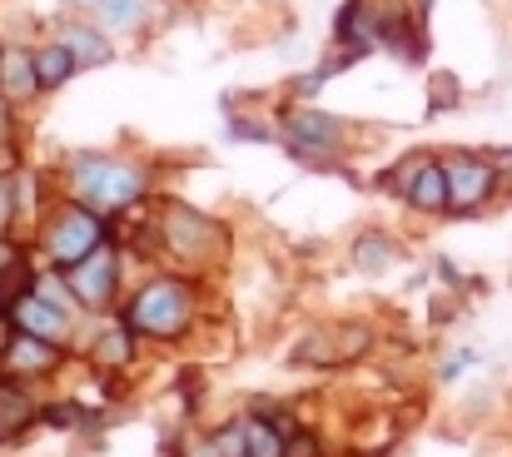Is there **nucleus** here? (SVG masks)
Masks as SVG:
<instances>
[{
    "instance_id": "f257e3e1",
    "label": "nucleus",
    "mask_w": 512,
    "mask_h": 457,
    "mask_svg": "<svg viewBox=\"0 0 512 457\" xmlns=\"http://www.w3.org/2000/svg\"><path fill=\"white\" fill-rule=\"evenodd\" d=\"M70 189H75L80 204L115 214V209H130L145 194V169L120 164V159H100V154H80L70 164Z\"/></svg>"
},
{
    "instance_id": "f03ea898",
    "label": "nucleus",
    "mask_w": 512,
    "mask_h": 457,
    "mask_svg": "<svg viewBox=\"0 0 512 457\" xmlns=\"http://www.w3.org/2000/svg\"><path fill=\"white\" fill-rule=\"evenodd\" d=\"M194 318V294L184 279H150L130 304H125V328L150 333V338H179Z\"/></svg>"
},
{
    "instance_id": "7ed1b4c3",
    "label": "nucleus",
    "mask_w": 512,
    "mask_h": 457,
    "mask_svg": "<svg viewBox=\"0 0 512 457\" xmlns=\"http://www.w3.org/2000/svg\"><path fill=\"white\" fill-rule=\"evenodd\" d=\"M105 244V224H100V209H90V204H65L55 219H50V229H45V254L60 264V269H70V264H80L90 249H100Z\"/></svg>"
},
{
    "instance_id": "20e7f679",
    "label": "nucleus",
    "mask_w": 512,
    "mask_h": 457,
    "mask_svg": "<svg viewBox=\"0 0 512 457\" xmlns=\"http://www.w3.org/2000/svg\"><path fill=\"white\" fill-rule=\"evenodd\" d=\"M448 209L453 214H473L488 204V194L498 189V164L493 154H448Z\"/></svg>"
},
{
    "instance_id": "39448f33",
    "label": "nucleus",
    "mask_w": 512,
    "mask_h": 457,
    "mask_svg": "<svg viewBox=\"0 0 512 457\" xmlns=\"http://www.w3.org/2000/svg\"><path fill=\"white\" fill-rule=\"evenodd\" d=\"M60 274H65V289L85 308H110L115 289H120V259H115L110 244L90 249L80 264H70V269H60Z\"/></svg>"
},
{
    "instance_id": "423d86ee",
    "label": "nucleus",
    "mask_w": 512,
    "mask_h": 457,
    "mask_svg": "<svg viewBox=\"0 0 512 457\" xmlns=\"http://www.w3.org/2000/svg\"><path fill=\"white\" fill-rule=\"evenodd\" d=\"M284 145L299 159H329L343 145V120L324 110H289L284 115Z\"/></svg>"
},
{
    "instance_id": "0eeeda50",
    "label": "nucleus",
    "mask_w": 512,
    "mask_h": 457,
    "mask_svg": "<svg viewBox=\"0 0 512 457\" xmlns=\"http://www.w3.org/2000/svg\"><path fill=\"white\" fill-rule=\"evenodd\" d=\"M10 323L20 333H35V338H50V343L70 338V313H65V304H55L50 294H35V289L10 304Z\"/></svg>"
},
{
    "instance_id": "6e6552de",
    "label": "nucleus",
    "mask_w": 512,
    "mask_h": 457,
    "mask_svg": "<svg viewBox=\"0 0 512 457\" xmlns=\"http://www.w3.org/2000/svg\"><path fill=\"white\" fill-rule=\"evenodd\" d=\"M160 229H165V244H170L174 254H209V244H219L214 219H204V214H194L184 204L165 209V224Z\"/></svg>"
},
{
    "instance_id": "1a4fd4ad",
    "label": "nucleus",
    "mask_w": 512,
    "mask_h": 457,
    "mask_svg": "<svg viewBox=\"0 0 512 457\" xmlns=\"http://www.w3.org/2000/svg\"><path fill=\"white\" fill-rule=\"evenodd\" d=\"M0 363H5L10 373H25V378H35V373H50V368L60 363V348H55L50 338H35V333H15V338L5 343Z\"/></svg>"
},
{
    "instance_id": "9d476101",
    "label": "nucleus",
    "mask_w": 512,
    "mask_h": 457,
    "mask_svg": "<svg viewBox=\"0 0 512 457\" xmlns=\"http://www.w3.org/2000/svg\"><path fill=\"white\" fill-rule=\"evenodd\" d=\"M334 35H339V45L348 55L373 50V45H378V10H373L368 0H348L339 10V20H334Z\"/></svg>"
},
{
    "instance_id": "9b49d317",
    "label": "nucleus",
    "mask_w": 512,
    "mask_h": 457,
    "mask_svg": "<svg viewBox=\"0 0 512 457\" xmlns=\"http://www.w3.org/2000/svg\"><path fill=\"white\" fill-rule=\"evenodd\" d=\"M0 95L10 105L40 95V75H35V50H0Z\"/></svg>"
},
{
    "instance_id": "f8f14e48",
    "label": "nucleus",
    "mask_w": 512,
    "mask_h": 457,
    "mask_svg": "<svg viewBox=\"0 0 512 457\" xmlns=\"http://www.w3.org/2000/svg\"><path fill=\"white\" fill-rule=\"evenodd\" d=\"M408 204L423 209V214H443V209H448V169H443L438 159H428V164L418 169V179H413V189H408Z\"/></svg>"
},
{
    "instance_id": "ddd939ff",
    "label": "nucleus",
    "mask_w": 512,
    "mask_h": 457,
    "mask_svg": "<svg viewBox=\"0 0 512 457\" xmlns=\"http://www.w3.org/2000/svg\"><path fill=\"white\" fill-rule=\"evenodd\" d=\"M60 40L75 55V65H110V55H115L110 40H105V30H95V25H65Z\"/></svg>"
},
{
    "instance_id": "4468645a",
    "label": "nucleus",
    "mask_w": 512,
    "mask_h": 457,
    "mask_svg": "<svg viewBox=\"0 0 512 457\" xmlns=\"http://www.w3.org/2000/svg\"><path fill=\"white\" fill-rule=\"evenodd\" d=\"M80 65H75V55L65 50V40H55V45H40L35 50V75H40V90H60L70 75H75Z\"/></svg>"
},
{
    "instance_id": "2eb2a0df",
    "label": "nucleus",
    "mask_w": 512,
    "mask_h": 457,
    "mask_svg": "<svg viewBox=\"0 0 512 457\" xmlns=\"http://www.w3.org/2000/svg\"><path fill=\"white\" fill-rule=\"evenodd\" d=\"M30 418H35V403L25 398V388L10 383V378H0V443H5L10 433H20Z\"/></svg>"
},
{
    "instance_id": "dca6fc26",
    "label": "nucleus",
    "mask_w": 512,
    "mask_h": 457,
    "mask_svg": "<svg viewBox=\"0 0 512 457\" xmlns=\"http://www.w3.org/2000/svg\"><path fill=\"white\" fill-rule=\"evenodd\" d=\"M353 264L368 269V274H383L388 264H398V249H393L388 234H363V239L353 244Z\"/></svg>"
},
{
    "instance_id": "f3484780",
    "label": "nucleus",
    "mask_w": 512,
    "mask_h": 457,
    "mask_svg": "<svg viewBox=\"0 0 512 457\" xmlns=\"http://www.w3.org/2000/svg\"><path fill=\"white\" fill-rule=\"evenodd\" d=\"M100 30H140L145 25V0H100Z\"/></svg>"
},
{
    "instance_id": "a211bd4d",
    "label": "nucleus",
    "mask_w": 512,
    "mask_h": 457,
    "mask_svg": "<svg viewBox=\"0 0 512 457\" xmlns=\"http://www.w3.org/2000/svg\"><path fill=\"white\" fill-rule=\"evenodd\" d=\"M249 428V457H284V438L269 428V418H244Z\"/></svg>"
},
{
    "instance_id": "6ab92c4d",
    "label": "nucleus",
    "mask_w": 512,
    "mask_h": 457,
    "mask_svg": "<svg viewBox=\"0 0 512 457\" xmlns=\"http://www.w3.org/2000/svg\"><path fill=\"white\" fill-rule=\"evenodd\" d=\"M130 328H120V333H105L100 343H95V358L100 363H130Z\"/></svg>"
},
{
    "instance_id": "aec40b11",
    "label": "nucleus",
    "mask_w": 512,
    "mask_h": 457,
    "mask_svg": "<svg viewBox=\"0 0 512 457\" xmlns=\"http://www.w3.org/2000/svg\"><path fill=\"white\" fill-rule=\"evenodd\" d=\"M423 164H428V154H413V159H403V164H398L383 184H388V189H398V194L408 199V189H413V179H418V169H423Z\"/></svg>"
},
{
    "instance_id": "412c9836",
    "label": "nucleus",
    "mask_w": 512,
    "mask_h": 457,
    "mask_svg": "<svg viewBox=\"0 0 512 457\" xmlns=\"http://www.w3.org/2000/svg\"><path fill=\"white\" fill-rule=\"evenodd\" d=\"M284 457H324V443H319V433H309V428L289 433V438H284Z\"/></svg>"
},
{
    "instance_id": "4be33fe9",
    "label": "nucleus",
    "mask_w": 512,
    "mask_h": 457,
    "mask_svg": "<svg viewBox=\"0 0 512 457\" xmlns=\"http://www.w3.org/2000/svg\"><path fill=\"white\" fill-rule=\"evenodd\" d=\"M214 443H219L224 457H244L249 453V428H244V423H229L224 433H214Z\"/></svg>"
},
{
    "instance_id": "5701e85b",
    "label": "nucleus",
    "mask_w": 512,
    "mask_h": 457,
    "mask_svg": "<svg viewBox=\"0 0 512 457\" xmlns=\"http://www.w3.org/2000/svg\"><path fill=\"white\" fill-rule=\"evenodd\" d=\"M458 105V80L453 75H433V110H453Z\"/></svg>"
},
{
    "instance_id": "b1692460",
    "label": "nucleus",
    "mask_w": 512,
    "mask_h": 457,
    "mask_svg": "<svg viewBox=\"0 0 512 457\" xmlns=\"http://www.w3.org/2000/svg\"><path fill=\"white\" fill-rule=\"evenodd\" d=\"M10 219H15V184L0 179V234L10 229Z\"/></svg>"
},
{
    "instance_id": "393cba45",
    "label": "nucleus",
    "mask_w": 512,
    "mask_h": 457,
    "mask_svg": "<svg viewBox=\"0 0 512 457\" xmlns=\"http://www.w3.org/2000/svg\"><path fill=\"white\" fill-rule=\"evenodd\" d=\"M184 457H224V453H219V443H214V438H199V443H189V453Z\"/></svg>"
},
{
    "instance_id": "a878e982",
    "label": "nucleus",
    "mask_w": 512,
    "mask_h": 457,
    "mask_svg": "<svg viewBox=\"0 0 512 457\" xmlns=\"http://www.w3.org/2000/svg\"><path fill=\"white\" fill-rule=\"evenodd\" d=\"M15 259H20V254H15V244H10V239L0 234V274H5V269H10Z\"/></svg>"
},
{
    "instance_id": "bb28decb",
    "label": "nucleus",
    "mask_w": 512,
    "mask_h": 457,
    "mask_svg": "<svg viewBox=\"0 0 512 457\" xmlns=\"http://www.w3.org/2000/svg\"><path fill=\"white\" fill-rule=\"evenodd\" d=\"M5 105H10V100L0 95V140H5V130H10V115H5Z\"/></svg>"
},
{
    "instance_id": "cd10ccee",
    "label": "nucleus",
    "mask_w": 512,
    "mask_h": 457,
    "mask_svg": "<svg viewBox=\"0 0 512 457\" xmlns=\"http://www.w3.org/2000/svg\"><path fill=\"white\" fill-rule=\"evenodd\" d=\"M70 5H100V0H70Z\"/></svg>"
},
{
    "instance_id": "c85d7f7f",
    "label": "nucleus",
    "mask_w": 512,
    "mask_h": 457,
    "mask_svg": "<svg viewBox=\"0 0 512 457\" xmlns=\"http://www.w3.org/2000/svg\"><path fill=\"white\" fill-rule=\"evenodd\" d=\"M244 457H249V453H244Z\"/></svg>"
}]
</instances>
